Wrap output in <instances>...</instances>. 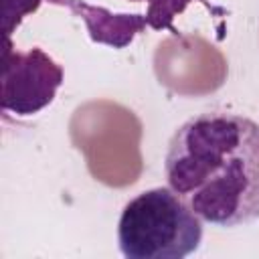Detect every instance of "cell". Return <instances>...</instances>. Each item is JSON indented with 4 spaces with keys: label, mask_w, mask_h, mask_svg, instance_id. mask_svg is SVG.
<instances>
[{
    "label": "cell",
    "mask_w": 259,
    "mask_h": 259,
    "mask_svg": "<svg viewBox=\"0 0 259 259\" xmlns=\"http://www.w3.org/2000/svg\"><path fill=\"white\" fill-rule=\"evenodd\" d=\"M168 186L208 225L233 229L259 219V123L212 109L186 119L164 160Z\"/></svg>",
    "instance_id": "1"
},
{
    "label": "cell",
    "mask_w": 259,
    "mask_h": 259,
    "mask_svg": "<svg viewBox=\"0 0 259 259\" xmlns=\"http://www.w3.org/2000/svg\"><path fill=\"white\" fill-rule=\"evenodd\" d=\"M202 241V221L168 186L134 196L117 223L119 251L127 259H182Z\"/></svg>",
    "instance_id": "2"
},
{
    "label": "cell",
    "mask_w": 259,
    "mask_h": 259,
    "mask_svg": "<svg viewBox=\"0 0 259 259\" xmlns=\"http://www.w3.org/2000/svg\"><path fill=\"white\" fill-rule=\"evenodd\" d=\"M63 77V67L42 49L16 51L8 40L2 55V109L14 115L38 113L53 103Z\"/></svg>",
    "instance_id": "3"
},
{
    "label": "cell",
    "mask_w": 259,
    "mask_h": 259,
    "mask_svg": "<svg viewBox=\"0 0 259 259\" xmlns=\"http://www.w3.org/2000/svg\"><path fill=\"white\" fill-rule=\"evenodd\" d=\"M61 6H67L75 16L85 20L91 40L109 45L113 49L127 47L138 32L148 28L146 14H113L83 0H61Z\"/></svg>",
    "instance_id": "4"
},
{
    "label": "cell",
    "mask_w": 259,
    "mask_h": 259,
    "mask_svg": "<svg viewBox=\"0 0 259 259\" xmlns=\"http://www.w3.org/2000/svg\"><path fill=\"white\" fill-rule=\"evenodd\" d=\"M132 2H140V0H132ZM190 2L192 0H148V10H146L148 26L154 30H170L172 34H178L172 22ZM198 2H202L212 12H221L219 8L208 4V0H198Z\"/></svg>",
    "instance_id": "5"
},
{
    "label": "cell",
    "mask_w": 259,
    "mask_h": 259,
    "mask_svg": "<svg viewBox=\"0 0 259 259\" xmlns=\"http://www.w3.org/2000/svg\"><path fill=\"white\" fill-rule=\"evenodd\" d=\"M40 2L61 4V0H4V32L8 40H10L12 30L22 22V18L32 14Z\"/></svg>",
    "instance_id": "6"
}]
</instances>
